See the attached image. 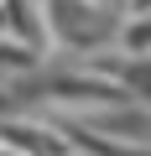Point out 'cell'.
Listing matches in <instances>:
<instances>
[{"mask_svg": "<svg viewBox=\"0 0 151 156\" xmlns=\"http://www.w3.org/2000/svg\"><path fill=\"white\" fill-rule=\"evenodd\" d=\"M0 62L21 73V68H31V62H37V52H26V47H5V42H0Z\"/></svg>", "mask_w": 151, "mask_h": 156, "instance_id": "obj_1", "label": "cell"}]
</instances>
